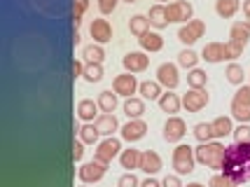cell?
Here are the masks:
<instances>
[{
  "instance_id": "cell-1",
  "label": "cell",
  "mask_w": 250,
  "mask_h": 187,
  "mask_svg": "<svg viewBox=\"0 0 250 187\" xmlns=\"http://www.w3.org/2000/svg\"><path fill=\"white\" fill-rule=\"evenodd\" d=\"M222 173L234 183L243 185L250 180V143L227 145L225 159H222Z\"/></svg>"
},
{
  "instance_id": "cell-2",
  "label": "cell",
  "mask_w": 250,
  "mask_h": 187,
  "mask_svg": "<svg viewBox=\"0 0 250 187\" xmlns=\"http://www.w3.org/2000/svg\"><path fill=\"white\" fill-rule=\"evenodd\" d=\"M225 150H227V145H222L220 141L199 143V147H194L196 162H199V164H204V166H208V168H222Z\"/></svg>"
},
{
  "instance_id": "cell-3",
  "label": "cell",
  "mask_w": 250,
  "mask_h": 187,
  "mask_svg": "<svg viewBox=\"0 0 250 187\" xmlns=\"http://www.w3.org/2000/svg\"><path fill=\"white\" fill-rule=\"evenodd\" d=\"M194 164H196L194 147L180 143L173 150V168H175V173H178V176H189V173L194 171Z\"/></svg>"
},
{
  "instance_id": "cell-4",
  "label": "cell",
  "mask_w": 250,
  "mask_h": 187,
  "mask_svg": "<svg viewBox=\"0 0 250 187\" xmlns=\"http://www.w3.org/2000/svg\"><path fill=\"white\" fill-rule=\"evenodd\" d=\"M204 33H206V23L201 21V19H192L189 23L180 26V31H178V40L185 44V47H192L199 38H204Z\"/></svg>"
},
{
  "instance_id": "cell-5",
  "label": "cell",
  "mask_w": 250,
  "mask_h": 187,
  "mask_svg": "<svg viewBox=\"0 0 250 187\" xmlns=\"http://www.w3.org/2000/svg\"><path fill=\"white\" fill-rule=\"evenodd\" d=\"M187 133V124L180 117H175L171 115L168 120L164 122V129H162V138L166 143H178V141H183V136Z\"/></svg>"
},
{
  "instance_id": "cell-6",
  "label": "cell",
  "mask_w": 250,
  "mask_h": 187,
  "mask_svg": "<svg viewBox=\"0 0 250 187\" xmlns=\"http://www.w3.org/2000/svg\"><path fill=\"white\" fill-rule=\"evenodd\" d=\"M166 14H168V21L171 23H189L192 21V14H194V7L187 2V0H173L168 7H166Z\"/></svg>"
},
{
  "instance_id": "cell-7",
  "label": "cell",
  "mask_w": 250,
  "mask_h": 187,
  "mask_svg": "<svg viewBox=\"0 0 250 187\" xmlns=\"http://www.w3.org/2000/svg\"><path fill=\"white\" fill-rule=\"evenodd\" d=\"M122 150V143L120 138H112V136H108L105 141H101V143L96 145V152H94V159H98V162H103V164H110L117 154Z\"/></svg>"
},
{
  "instance_id": "cell-8",
  "label": "cell",
  "mask_w": 250,
  "mask_h": 187,
  "mask_svg": "<svg viewBox=\"0 0 250 187\" xmlns=\"http://www.w3.org/2000/svg\"><path fill=\"white\" fill-rule=\"evenodd\" d=\"M105 171H108V164H103V162H98V159H94V162H87V164H82L80 168H77V176H80V180L82 183H98L101 178L105 176Z\"/></svg>"
},
{
  "instance_id": "cell-9",
  "label": "cell",
  "mask_w": 250,
  "mask_h": 187,
  "mask_svg": "<svg viewBox=\"0 0 250 187\" xmlns=\"http://www.w3.org/2000/svg\"><path fill=\"white\" fill-rule=\"evenodd\" d=\"M138 80H136V75L133 73H124V75H117L115 80H112V91L117 94V96H126V99H131L136 91H138Z\"/></svg>"
},
{
  "instance_id": "cell-10",
  "label": "cell",
  "mask_w": 250,
  "mask_h": 187,
  "mask_svg": "<svg viewBox=\"0 0 250 187\" xmlns=\"http://www.w3.org/2000/svg\"><path fill=\"white\" fill-rule=\"evenodd\" d=\"M208 101H210V96H208L204 89H189L185 96H183V105H185L187 112H199L208 105Z\"/></svg>"
},
{
  "instance_id": "cell-11",
  "label": "cell",
  "mask_w": 250,
  "mask_h": 187,
  "mask_svg": "<svg viewBox=\"0 0 250 187\" xmlns=\"http://www.w3.org/2000/svg\"><path fill=\"white\" fill-rule=\"evenodd\" d=\"M122 66L126 73H143L150 66V56L145 52H129L126 56H122Z\"/></svg>"
},
{
  "instance_id": "cell-12",
  "label": "cell",
  "mask_w": 250,
  "mask_h": 187,
  "mask_svg": "<svg viewBox=\"0 0 250 187\" xmlns=\"http://www.w3.org/2000/svg\"><path fill=\"white\" fill-rule=\"evenodd\" d=\"M157 82L166 87V91H171V89L178 87V82H180V77H178V66L175 63H162V66L157 68Z\"/></svg>"
},
{
  "instance_id": "cell-13",
  "label": "cell",
  "mask_w": 250,
  "mask_h": 187,
  "mask_svg": "<svg viewBox=\"0 0 250 187\" xmlns=\"http://www.w3.org/2000/svg\"><path fill=\"white\" fill-rule=\"evenodd\" d=\"M89 35L94 38L96 44H105L112 40V26L108 23V19H94L89 26Z\"/></svg>"
},
{
  "instance_id": "cell-14",
  "label": "cell",
  "mask_w": 250,
  "mask_h": 187,
  "mask_svg": "<svg viewBox=\"0 0 250 187\" xmlns=\"http://www.w3.org/2000/svg\"><path fill=\"white\" fill-rule=\"evenodd\" d=\"M122 131V138L124 141H129V143H136V141H141L143 136L147 133V124L138 117V120H129L124 126L120 129Z\"/></svg>"
},
{
  "instance_id": "cell-15",
  "label": "cell",
  "mask_w": 250,
  "mask_h": 187,
  "mask_svg": "<svg viewBox=\"0 0 250 187\" xmlns=\"http://www.w3.org/2000/svg\"><path fill=\"white\" fill-rule=\"evenodd\" d=\"M141 171H145L147 176H154L162 171V157L154 152V150H145L141 154Z\"/></svg>"
},
{
  "instance_id": "cell-16",
  "label": "cell",
  "mask_w": 250,
  "mask_h": 187,
  "mask_svg": "<svg viewBox=\"0 0 250 187\" xmlns=\"http://www.w3.org/2000/svg\"><path fill=\"white\" fill-rule=\"evenodd\" d=\"M94 124H96V129H98L101 136H112L117 129H122L120 122H117V117H115V115H105V112H103V115H98Z\"/></svg>"
},
{
  "instance_id": "cell-17",
  "label": "cell",
  "mask_w": 250,
  "mask_h": 187,
  "mask_svg": "<svg viewBox=\"0 0 250 187\" xmlns=\"http://www.w3.org/2000/svg\"><path fill=\"white\" fill-rule=\"evenodd\" d=\"M201 59L208 61V63H220V61H225V44L222 42L204 44V49H201Z\"/></svg>"
},
{
  "instance_id": "cell-18",
  "label": "cell",
  "mask_w": 250,
  "mask_h": 187,
  "mask_svg": "<svg viewBox=\"0 0 250 187\" xmlns=\"http://www.w3.org/2000/svg\"><path fill=\"white\" fill-rule=\"evenodd\" d=\"M138 44H141L143 52H159L164 47V38L159 33H154V31H147V33H143L138 38Z\"/></svg>"
},
{
  "instance_id": "cell-19",
  "label": "cell",
  "mask_w": 250,
  "mask_h": 187,
  "mask_svg": "<svg viewBox=\"0 0 250 187\" xmlns=\"http://www.w3.org/2000/svg\"><path fill=\"white\" fill-rule=\"evenodd\" d=\"M98 103L91 99H82L77 103V117L82 122H94V117H98Z\"/></svg>"
},
{
  "instance_id": "cell-20",
  "label": "cell",
  "mask_w": 250,
  "mask_h": 187,
  "mask_svg": "<svg viewBox=\"0 0 250 187\" xmlns=\"http://www.w3.org/2000/svg\"><path fill=\"white\" fill-rule=\"evenodd\" d=\"M147 19H150V26H154L157 31H162V28H166V26L171 23L164 5H152V7H150V14H147Z\"/></svg>"
},
{
  "instance_id": "cell-21",
  "label": "cell",
  "mask_w": 250,
  "mask_h": 187,
  "mask_svg": "<svg viewBox=\"0 0 250 187\" xmlns=\"http://www.w3.org/2000/svg\"><path fill=\"white\" fill-rule=\"evenodd\" d=\"M157 103H159L162 112L175 115V112L180 110V105H183V99H180L178 94H168V91H166V94H162V96H159V101H157Z\"/></svg>"
},
{
  "instance_id": "cell-22",
  "label": "cell",
  "mask_w": 250,
  "mask_h": 187,
  "mask_svg": "<svg viewBox=\"0 0 250 187\" xmlns=\"http://www.w3.org/2000/svg\"><path fill=\"white\" fill-rule=\"evenodd\" d=\"M229 38H231L234 42H239L241 47H246V44L250 42V28L246 26V21L231 23V28H229Z\"/></svg>"
},
{
  "instance_id": "cell-23",
  "label": "cell",
  "mask_w": 250,
  "mask_h": 187,
  "mask_svg": "<svg viewBox=\"0 0 250 187\" xmlns=\"http://www.w3.org/2000/svg\"><path fill=\"white\" fill-rule=\"evenodd\" d=\"M122 110H124V115H126L129 120H138L143 112H145V103H143V99H136V96H131V99L124 101Z\"/></svg>"
},
{
  "instance_id": "cell-24",
  "label": "cell",
  "mask_w": 250,
  "mask_h": 187,
  "mask_svg": "<svg viewBox=\"0 0 250 187\" xmlns=\"http://www.w3.org/2000/svg\"><path fill=\"white\" fill-rule=\"evenodd\" d=\"M96 103H98V108L105 112V115H112V112L117 110V94H112L110 89H105V91H101V94H98Z\"/></svg>"
},
{
  "instance_id": "cell-25",
  "label": "cell",
  "mask_w": 250,
  "mask_h": 187,
  "mask_svg": "<svg viewBox=\"0 0 250 187\" xmlns=\"http://www.w3.org/2000/svg\"><path fill=\"white\" fill-rule=\"evenodd\" d=\"M141 150H133V147H129V150H124V152L120 154V164L122 168H126V171H133V168H141Z\"/></svg>"
},
{
  "instance_id": "cell-26",
  "label": "cell",
  "mask_w": 250,
  "mask_h": 187,
  "mask_svg": "<svg viewBox=\"0 0 250 187\" xmlns=\"http://www.w3.org/2000/svg\"><path fill=\"white\" fill-rule=\"evenodd\" d=\"M239 10H241L239 0H215V12H218V17H222V19H231Z\"/></svg>"
},
{
  "instance_id": "cell-27",
  "label": "cell",
  "mask_w": 250,
  "mask_h": 187,
  "mask_svg": "<svg viewBox=\"0 0 250 187\" xmlns=\"http://www.w3.org/2000/svg\"><path fill=\"white\" fill-rule=\"evenodd\" d=\"M213 124V133H215V138H225L229 133H234V124H231V117H225V115H220L215 120L210 122Z\"/></svg>"
},
{
  "instance_id": "cell-28",
  "label": "cell",
  "mask_w": 250,
  "mask_h": 187,
  "mask_svg": "<svg viewBox=\"0 0 250 187\" xmlns=\"http://www.w3.org/2000/svg\"><path fill=\"white\" fill-rule=\"evenodd\" d=\"M129 31L136 35V38H141L143 33L150 31V19H147L145 14H133L129 19Z\"/></svg>"
},
{
  "instance_id": "cell-29",
  "label": "cell",
  "mask_w": 250,
  "mask_h": 187,
  "mask_svg": "<svg viewBox=\"0 0 250 187\" xmlns=\"http://www.w3.org/2000/svg\"><path fill=\"white\" fill-rule=\"evenodd\" d=\"M192 133H194V138L199 141V143L215 141V133H213V124H210V122H199V124H194Z\"/></svg>"
},
{
  "instance_id": "cell-30",
  "label": "cell",
  "mask_w": 250,
  "mask_h": 187,
  "mask_svg": "<svg viewBox=\"0 0 250 187\" xmlns=\"http://www.w3.org/2000/svg\"><path fill=\"white\" fill-rule=\"evenodd\" d=\"M138 91H141L143 99L147 101H159V96H162V84L159 82H141V87H138Z\"/></svg>"
},
{
  "instance_id": "cell-31",
  "label": "cell",
  "mask_w": 250,
  "mask_h": 187,
  "mask_svg": "<svg viewBox=\"0 0 250 187\" xmlns=\"http://www.w3.org/2000/svg\"><path fill=\"white\" fill-rule=\"evenodd\" d=\"M82 56L87 59V63H103L105 52H103L101 44H87V47L82 49Z\"/></svg>"
},
{
  "instance_id": "cell-32",
  "label": "cell",
  "mask_w": 250,
  "mask_h": 187,
  "mask_svg": "<svg viewBox=\"0 0 250 187\" xmlns=\"http://www.w3.org/2000/svg\"><path fill=\"white\" fill-rule=\"evenodd\" d=\"M187 84H189V89H204L208 84V75L199 68H192L187 73Z\"/></svg>"
},
{
  "instance_id": "cell-33",
  "label": "cell",
  "mask_w": 250,
  "mask_h": 187,
  "mask_svg": "<svg viewBox=\"0 0 250 187\" xmlns=\"http://www.w3.org/2000/svg\"><path fill=\"white\" fill-rule=\"evenodd\" d=\"M231 117L239 120L241 124H248L250 122V103H236V101H231Z\"/></svg>"
},
{
  "instance_id": "cell-34",
  "label": "cell",
  "mask_w": 250,
  "mask_h": 187,
  "mask_svg": "<svg viewBox=\"0 0 250 187\" xmlns=\"http://www.w3.org/2000/svg\"><path fill=\"white\" fill-rule=\"evenodd\" d=\"M199 59H201V56L196 54L194 49H189V47H187V49H183V52L178 54V66L189 68V70H192V68H196V61H199Z\"/></svg>"
},
{
  "instance_id": "cell-35",
  "label": "cell",
  "mask_w": 250,
  "mask_h": 187,
  "mask_svg": "<svg viewBox=\"0 0 250 187\" xmlns=\"http://www.w3.org/2000/svg\"><path fill=\"white\" fill-rule=\"evenodd\" d=\"M225 75H227V80L231 82V84L241 87V84H243V77H246V70H243L239 63H229L227 70H225Z\"/></svg>"
},
{
  "instance_id": "cell-36",
  "label": "cell",
  "mask_w": 250,
  "mask_h": 187,
  "mask_svg": "<svg viewBox=\"0 0 250 187\" xmlns=\"http://www.w3.org/2000/svg\"><path fill=\"white\" fill-rule=\"evenodd\" d=\"M98 129H96V124H84V126H80V141L82 143H89V145H94L98 141Z\"/></svg>"
},
{
  "instance_id": "cell-37",
  "label": "cell",
  "mask_w": 250,
  "mask_h": 187,
  "mask_svg": "<svg viewBox=\"0 0 250 187\" xmlns=\"http://www.w3.org/2000/svg\"><path fill=\"white\" fill-rule=\"evenodd\" d=\"M82 77H84L87 82H91V84H94V82H101V80H103V66H101V63H87Z\"/></svg>"
},
{
  "instance_id": "cell-38",
  "label": "cell",
  "mask_w": 250,
  "mask_h": 187,
  "mask_svg": "<svg viewBox=\"0 0 250 187\" xmlns=\"http://www.w3.org/2000/svg\"><path fill=\"white\" fill-rule=\"evenodd\" d=\"M243 49L246 47H241L239 42H234V40H229V42H225V59H239L241 54H243Z\"/></svg>"
},
{
  "instance_id": "cell-39",
  "label": "cell",
  "mask_w": 250,
  "mask_h": 187,
  "mask_svg": "<svg viewBox=\"0 0 250 187\" xmlns=\"http://www.w3.org/2000/svg\"><path fill=\"white\" fill-rule=\"evenodd\" d=\"M234 138H236V143H250V126L248 124H239V126L234 129Z\"/></svg>"
},
{
  "instance_id": "cell-40",
  "label": "cell",
  "mask_w": 250,
  "mask_h": 187,
  "mask_svg": "<svg viewBox=\"0 0 250 187\" xmlns=\"http://www.w3.org/2000/svg\"><path fill=\"white\" fill-rule=\"evenodd\" d=\"M117 187H141V180L133 176V171H129V173H124V176L117 180Z\"/></svg>"
},
{
  "instance_id": "cell-41",
  "label": "cell",
  "mask_w": 250,
  "mask_h": 187,
  "mask_svg": "<svg viewBox=\"0 0 250 187\" xmlns=\"http://www.w3.org/2000/svg\"><path fill=\"white\" fill-rule=\"evenodd\" d=\"M208 187H234V183L225 173H218V176H213L208 180Z\"/></svg>"
},
{
  "instance_id": "cell-42",
  "label": "cell",
  "mask_w": 250,
  "mask_h": 187,
  "mask_svg": "<svg viewBox=\"0 0 250 187\" xmlns=\"http://www.w3.org/2000/svg\"><path fill=\"white\" fill-rule=\"evenodd\" d=\"M231 101H236V103H250V84H241Z\"/></svg>"
},
{
  "instance_id": "cell-43",
  "label": "cell",
  "mask_w": 250,
  "mask_h": 187,
  "mask_svg": "<svg viewBox=\"0 0 250 187\" xmlns=\"http://www.w3.org/2000/svg\"><path fill=\"white\" fill-rule=\"evenodd\" d=\"M117 2L120 0H98V10H101V14H112L117 10Z\"/></svg>"
},
{
  "instance_id": "cell-44",
  "label": "cell",
  "mask_w": 250,
  "mask_h": 187,
  "mask_svg": "<svg viewBox=\"0 0 250 187\" xmlns=\"http://www.w3.org/2000/svg\"><path fill=\"white\" fill-rule=\"evenodd\" d=\"M89 10V0H73V17H82Z\"/></svg>"
},
{
  "instance_id": "cell-45",
  "label": "cell",
  "mask_w": 250,
  "mask_h": 187,
  "mask_svg": "<svg viewBox=\"0 0 250 187\" xmlns=\"http://www.w3.org/2000/svg\"><path fill=\"white\" fill-rule=\"evenodd\" d=\"M162 187H185L183 183H180V176L175 173V176H166L162 180Z\"/></svg>"
},
{
  "instance_id": "cell-46",
  "label": "cell",
  "mask_w": 250,
  "mask_h": 187,
  "mask_svg": "<svg viewBox=\"0 0 250 187\" xmlns=\"http://www.w3.org/2000/svg\"><path fill=\"white\" fill-rule=\"evenodd\" d=\"M82 157H84V143H82V141H75V143H73V159L80 162Z\"/></svg>"
},
{
  "instance_id": "cell-47",
  "label": "cell",
  "mask_w": 250,
  "mask_h": 187,
  "mask_svg": "<svg viewBox=\"0 0 250 187\" xmlns=\"http://www.w3.org/2000/svg\"><path fill=\"white\" fill-rule=\"evenodd\" d=\"M84 66H87V63H82V61H73V66H70V73H73V77H82L84 75Z\"/></svg>"
},
{
  "instance_id": "cell-48",
  "label": "cell",
  "mask_w": 250,
  "mask_h": 187,
  "mask_svg": "<svg viewBox=\"0 0 250 187\" xmlns=\"http://www.w3.org/2000/svg\"><path fill=\"white\" fill-rule=\"evenodd\" d=\"M141 187H162V183H159V180H154V178L150 176V178H145V180H143Z\"/></svg>"
},
{
  "instance_id": "cell-49",
  "label": "cell",
  "mask_w": 250,
  "mask_h": 187,
  "mask_svg": "<svg viewBox=\"0 0 250 187\" xmlns=\"http://www.w3.org/2000/svg\"><path fill=\"white\" fill-rule=\"evenodd\" d=\"M243 14L246 19H250V0H243Z\"/></svg>"
},
{
  "instance_id": "cell-50",
  "label": "cell",
  "mask_w": 250,
  "mask_h": 187,
  "mask_svg": "<svg viewBox=\"0 0 250 187\" xmlns=\"http://www.w3.org/2000/svg\"><path fill=\"white\" fill-rule=\"evenodd\" d=\"M80 40H82V38H80V33L75 31V33H73V44H80Z\"/></svg>"
},
{
  "instance_id": "cell-51",
  "label": "cell",
  "mask_w": 250,
  "mask_h": 187,
  "mask_svg": "<svg viewBox=\"0 0 250 187\" xmlns=\"http://www.w3.org/2000/svg\"><path fill=\"white\" fill-rule=\"evenodd\" d=\"M73 23H75V28H77V26L82 23V17H73Z\"/></svg>"
},
{
  "instance_id": "cell-52",
  "label": "cell",
  "mask_w": 250,
  "mask_h": 187,
  "mask_svg": "<svg viewBox=\"0 0 250 187\" xmlns=\"http://www.w3.org/2000/svg\"><path fill=\"white\" fill-rule=\"evenodd\" d=\"M187 187H206V185H201V183H189Z\"/></svg>"
},
{
  "instance_id": "cell-53",
  "label": "cell",
  "mask_w": 250,
  "mask_h": 187,
  "mask_svg": "<svg viewBox=\"0 0 250 187\" xmlns=\"http://www.w3.org/2000/svg\"><path fill=\"white\" fill-rule=\"evenodd\" d=\"M246 26H248V28H250V19H246Z\"/></svg>"
},
{
  "instance_id": "cell-54",
  "label": "cell",
  "mask_w": 250,
  "mask_h": 187,
  "mask_svg": "<svg viewBox=\"0 0 250 187\" xmlns=\"http://www.w3.org/2000/svg\"><path fill=\"white\" fill-rule=\"evenodd\" d=\"M124 2H136V0H124Z\"/></svg>"
},
{
  "instance_id": "cell-55",
  "label": "cell",
  "mask_w": 250,
  "mask_h": 187,
  "mask_svg": "<svg viewBox=\"0 0 250 187\" xmlns=\"http://www.w3.org/2000/svg\"><path fill=\"white\" fill-rule=\"evenodd\" d=\"M80 187H87V183H84V185H80Z\"/></svg>"
},
{
  "instance_id": "cell-56",
  "label": "cell",
  "mask_w": 250,
  "mask_h": 187,
  "mask_svg": "<svg viewBox=\"0 0 250 187\" xmlns=\"http://www.w3.org/2000/svg\"><path fill=\"white\" fill-rule=\"evenodd\" d=\"M234 187H241V185H234Z\"/></svg>"
},
{
  "instance_id": "cell-57",
  "label": "cell",
  "mask_w": 250,
  "mask_h": 187,
  "mask_svg": "<svg viewBox=\"0 0 250 187\" xmlns=\"http://www.w3.org/2000/svg\"><path fill=\"white\" fill-rule=\"evenodd\" d=\"M248 77H250V70H248Z\"/></svg>"
}]
</instances>
